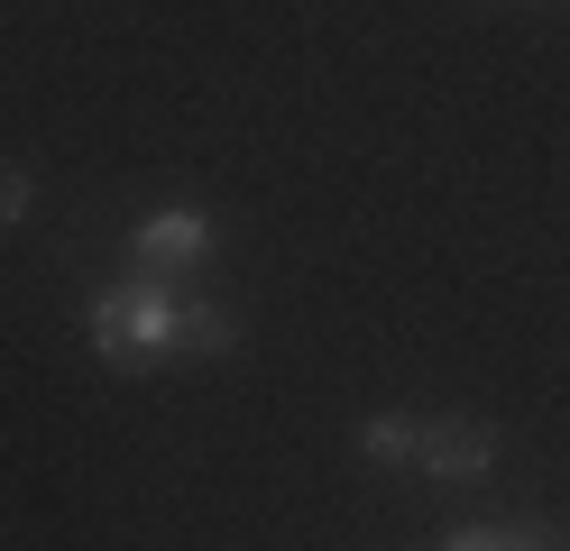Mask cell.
<instances>
[{"instance_id": "7", "label": "cell", "mask_w": 570, "mask_h": 551, "mask_svg": "<svg viewBox=\"0 0 570 551\" xmlns=\"http://www.w3.org/2000/svg\"><path fill=\"white\" fill-rule=\"evenodd\" d=\"M507 551H561V533H552V524H515Z\"/></svg>"}, {"instance_id": "6", "label": "cell", "mask_w": 570, "mask_h": 551, "mask_svg": "<svg viewBox=\"0 0 570 551\" xmlns=\"http://www.w3.org/2000/svg\"><path fill=\"white\" fill-rule=\"evenodd\" d=\"M19 211H28V175H19V166H0V230H10Z\"/></svg>"}, {"instance_id": "3", "label": "cell", "mask_w": 570, "mask_h": 551, "mask_svg": "<svg viewBox=\"0 0 570 551\" xmlns=\"http://www.w3.org/2000/svg\"><path fill=\"white\" fill-rule=\"evenodd\" d=\"M414 469H433V478H488L497 469V432L470 423V414H442V423L414 432Z\"/></svg>"}, {"instance_id": "2", "label": "cell", "mask_w": 570, "mask_h": 551, "mask_svg": "<svg viewBox=\"0 0 570 551\" xmlns=\"http://www.w3.org/2000/svg\"><path fill=\"white\" fill-rule=\"evenodd\" d=\"M203 257H212V220L203 211H157V220H138V239H129L138 276H185Z\"/></svg>"}, {"instance_id": "1", "label": "cell", "mask_w": 570, "mask_h": 551, "mask_svg": "<svg viewBox=\"0 0 570 551\" xmlns=\"http://www.w3.org/2000/svg\"><path fill=\"white\" fill-rule=\"evenodd\" d=\"M92 350L111 367H157L185 350V294L166 276H129L111 294H92Z\"/></svg>"}, {"instance_id": "5", "label": "cell", "mask_w": 570, "mask_h": 551, "mask_svg": "<svg viewBox=\"0 0 570 551\" xmlns=\"http://www.w3.org/2000/svg\"><path fill=\"white\" fill-rule=\"evenodd\" d=\"M185 350H230V313H212V304H185Z\"/></svg>"}, {"instance_id": "4", "label": "cell", "mask_w": 570, "mask_h": 551, "mask_svg": "<svg viewBox=\"0 0 570 551\" xmlns=\"http://www.w3.org/2000/svg\"><path fill=\"white\" fill-rule=\"evenodd\" d=\"M414 432H423L414 414H377V423H360V451H368L377 469H405V460H414Z\"/></svg>"}]
</instances>
